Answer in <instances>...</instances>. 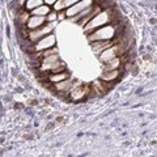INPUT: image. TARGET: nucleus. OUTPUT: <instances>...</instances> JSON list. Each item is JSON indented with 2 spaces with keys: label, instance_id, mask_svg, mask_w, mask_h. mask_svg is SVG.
Masks as SVG:
<instances>
[{
  "label": "nucleus",
  "instance_id": "obj_1",
  "mask_svg": "<svg viewBox=\"0 0 157 157\" xmlns=\"http://www.w3.org/2000/svg\"><path fill=\"white\" fill-rule=\"evenodd\" d=\"M118 28L114 24H106L104 26H100L94 29L93 32L88 34V39L89 42L93 41H113V39L118 38Z\"/></svg>",
  "mask_w": 157,
  "mask_h": 157
},
{
  "label": "nucleus",
  "instance_id": "obj_2",
  "mask_svg": "<svg viewBox=\"0 0 157 157\" xmlns=\"http://www.w3.org/2000/svg\"><path fill=\"white\" fill-rule=\"evenodd\" d=\"M111 20H113V12L110 11V9H104V11L101 9L100 12H98L97 14H94V16H93L84 25V32L90 33L97 28L104 26V25H106V24H110Z\"/></svg>",
  "mask_w": 157,
  "mask_h": 157
},
{
  "label": "nucleus",
  "instance_id": "obj_3",
  "mask_svg": "<svg viewBox=\"0 0 157 157\" xmlns=\"http://www.w3.org/2000/svg\"><path fill=\"white\" fill-rule=\"evenodd\" d=\"M54 29H55V22H45L42 26H39L37 29H33V30L29 32L28 39L30 42L36 43L38 39H41L42 37H45V36H47V34L52 33Z\"/></svg>",
  "mask_w": 157,
  "mask_h": 157
},
{
  "label": "nucleus",
  "instance_id": "obj_4",
  "mask_svg": "<svg viewBox=\"0 0 157 157\" xmlns=\"http://www.w3.org/2000/svg\"><path fill=\"white\" fill-rule=\"evenodd\" d=\"M56 45V38L54 36L52 33L47 34V36L42 37L41 39H38V41L34 43V47H33V51L36 52H42L47 50V48H51V47H55Z\"/></svg>",
  "mask_w": 157,
  "mask_h": 157
},
{
  "label": "nucleus",
  "instance_id": "obj_5",
  "mask_svg": "<svg viewBox=\"0 0 157 157\" xmlns=\"http://www.w3.org/2000/svg\"><path fill=\"white\" fill-rule=\"evenodd\" d=\"M90 6H93V0H78V2L75 3L73 6L68 7L64 11V13L68 18H71L73 16H76V14H78L80 12H82L84 9L89 8Z\"/></svg>",
  "mask_w": 157,
  "mask_h": 157
},
{
  "label": "nucleus",
  "instance_id": "obj_6",
  "mask_svg": "<svg viewBox=\"0 0 157 157\" xmlns=\"http://www.w3.org/2000/svg\"><path fill=\"white\" fill-rule=\"evenodd\" d=\"M89 89L90 88L88 85H84L81 84V82H76V84H73L72 88L70 89V96L72 100H82V98H85L88 94H89Z\"/></svg>",
  "mask_w": 157,
  "mask_h": 157
},
{
  "label": "nucleus",
  "instance_id": "obj_7",
  "mask_svg": "<svg viewBox=\"0 0 157 157\" xmlns=\"http://www.w3.org/2000/svg\"><path fill=\"white\" fill-rule=\"evenodd\" d=\"M117 41H119V37L113 39V41H93L90 42V46H92V51L98 55V54H101L104 50H106L107 47H110L113 43H115Z\"/></svg>",
  "mask_w": 157,
  "mask_h": 157
},
{
  "label": "nucleus",
  "instance_id": "obj_8",
  "mask_svg": "<svg viewBox=\"0 0 157 157\" xmlns=\"http://www.w3.org/2000/svg\"><path fill=\"white\" fill-rule=\"evenodd\" d=\"M46 22V18L45 17H42V16H29L28 18V21H26V28L29 29V30H33V29H37L39 26H42L43 24Z\"/></svg>",
  "mask_w": 157,
  "mask_h": 157
},
{
  "label": "nucleus",
  "instance_id": "obj_9",
  "mask_svg": "<svg viewBox=\"0 0 157 157\" xmlns=\"http://www.w3.org/2000/svg\"><path fill=\"white\" fill-rule=\"evenodd\" d=\"M78 0H56L55 4H54V11L56 12H62V11H66L68 7L73 6L75 3H77Z\"/></svg>",
  "mask_w": 157,
  "mask_h": 157
},
{
  "label": "nucleus",
  "instance_id": "obj_10",
  "mask_svg": "<svg viewBox=\"0 0 157 157\" xmlns=\"http://www.w3.org/2000/svg\"><path fill=\"white\" fill-rule=\"evenodd\" d=\"M118 77H119V68L118 70H111V71H104L101 76V81L111 82V81H115Z\"/></svg>",
  "mask_w": 157,
  "mask_h": 157
},
{
  "label": "nucleus",
  "instance_id": "obj_11",
  "mask_svg": "<svg viewBox=\"0 0 157 157\" xmlns=\"http://www.w3.org/2000/svg\"><path fill=\"white\" fill-rule=\"evenodd\" d=\"M54 85H55V89L58 92H66V93H68V92H70V89L72 88V85H73V80H71V78H66V80L59 81V82H56V84H54Z\"/></svg>",
  "mask_w": 157,
  "mask_h": 157
},
{
  "label": "nucleus",
  "instance_id": "obj_12",
  "mask_svg": "<svg viewBox=\"0 0 157 157\" xmlns=\"http://www.w3.org/2000/svg\"><path fill=\"white\" fill-rule=\"evenodd\" d=\"M51 11L50 6H47V4H41V6H38L37 8H34L30 11V13L33 16H42V17H46L47 13Z\"/></svg>",
  "mask_w": 157,
  "mask_h": 157
},
{
  "label": "nucleus",
  "instance_id": "obj_13",
  "mask_svg": "<svg viewBox=\"0 0 157 157\" xmlns=\"http://www.w3.org/2000/svg\"><path fill=\"white\" fill-rule=\"evenodd\" d=\"M66 78H70V73L63 71V72H58V73H51V75L48 76V81L52 82V84H56V82L63 81V80H66Z\"/></svg>",
  "mask_w": 157,
  "mask_h": 157
},
{
  "label": "nucleus",
  "instance_id": "obj_14",
  "mask_svg": "<svg viewBox=\"0 0 157 157\" xmlns=\"http://www.w3.org/2000/svg\"><path fill=\"white\" fill-rule=\"evenodd\" d=\"M41 4H43V0H26L24 6H25L28 11H32V9L37 8L38 6H41Z\"/></svg>",
  "mask_w": 157,
  "mask_h": 157
},
{
  "label": "nucleus",
  "instance_id": "obj_15",
  "mask_svg": "<svg viewBox=\"0 0 157 157\" xmlns=\"http://www.w3.org/2000/svg\"><path fill=\"white\" fill-rule=\"evenodd\" d=\"M46 18V22H55L58 20V13L56 11H50L47 13V16L45 17Z\"/></svg>",
  "mask_w": 157,
  "mask_h": 157
},
{
  "label": "nucleus",
  "instance_id": "obj_16",
  "mask_svg": "<svg viewBox=\"0 0 157 157\" xmlns=\"http://www.w3.org/2000/svg\"><path fill=\"white\" fill-rule=\"evenodd\" d=\"M56 0H43V4H47V6H54Z\"/></svg>",
  "mask_w": 157,
  "mask_h": 157
},
{
  "label": "nucleus",
  "instance_id": "obj_17",
  "mask_svg": "<svg viewBox=\"0 0 157 157\" xmlns=\"http://www.w3.org/2000/svg\"><path fill=\"white\" fill-rule=\"evenodd\" d=\"M25 2H26V0H18V4H20V6H24Z\"/></svg>",
  "mask_w": 157,
  "mask_h": 157
}]
</instances>
